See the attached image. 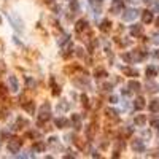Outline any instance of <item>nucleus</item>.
<instances>
[{"instance_id": "1", "label": "nucleus", "mask_w": 159, "mask_h": 159, "mask_svg": "<svg viewBox=\"0 0 159 159\" xmlns=\"http://www.w3.org/2000/svg\"><path fill=\"white\" fill-rule=\"evenodd\" d=\"M132 149L135 153H143L145 151V143L142 140H132Z\"/></svg>"}, {"instance_id": "2", "label": "nucleus", "mask_w": 159, "mask_h": 159, "mask_svg": "<svg viewBox=\"0 0 159 159\" xmlns=\"http://www.w3.org/2000/svg\"><path fill=\"white\" fill-rule=\"evenodd\" d=\"M138 16V11L137 10H126V13L123 14V19L124 21H132Z\"/></svg>"}, {"instance_id": "3", "label": "nucleus", "mask_w": 159, "mask_h": 159, "mask_svg": "<svg viewBox=\"0 0 159 159\" xmlns=\"http://www.w3.org/2000/svg\"><path fill=\"white\" fill-rule=\"evenodd\" d=\"M46 119H50V105L48 104H45L40 111V121H46Z\"/></svg>"}, {"instance_id": "4", "label": "nucleus", "mask_w": 159, "mask_h": 159, "mask_svg": "<svg viewBox=\"0 0 159 159\" xmlns=\"http://www.w3.org/2000/svg\"><path fill=\"white\" fill-rule=\"evenodd\" d=\"M142 21H143L145 24H149V22L153 21V13H151V11H148V10H146V11H143V13H142Z\"/></svg>"}, {"instance_id": "5", "label": "nucleus", "mask_w": 159, "mask_h": 159, "mask_svg": "<svg viewBox=\"0 0 159 159\" xmlns=\"http://www.w3.org/2000/svg\"><path fill=\"white\" fill-rule=\"evenodd\" d=\"M140 34H142V26L140 24H134L132 27H130V35L132 37H138Z\"/></svg>"}, {"instance_id": "6", "label": "nucleus", "mask_w": 159, "mask_h": 159, "mask_svg": "<svg viewBox=\"0 0 159 159\" xmlns=\"http://www.w3.org/2000/svg\"><path fill=\"white\" fill-rule=\"evenodd\" d=\"M21 148V142H10L8 143V149H10L11 153H18Z\"/></svg>"}, {"instance_id": "7", "label": "nucleus", "mask_w": 159, "mask_h": 159, "mask_svg": "<svg viewBox=\"0 0 159 159\" xmlns=\"http://www.w3.org/2000/svg\"><path fill=\"white\" fill-rule=\"evenodd\" d=\"M54 123H56V126L61 127V129H64L65 126H70V123H69V121L65 119V118H58V119L54 121Z\"/></svg>"}, {"instance_id": "8", "label": "nucleus", "mask_w": 159, "mask_h": 159, "mask_svg": "<svg viewBox=\"0 0 159 159\" xmlns=\"http://www.w3.org/2000/svg\"><path fill=\"white\" fill-rule=\"evenodd\" d=\"M134 107H135V110H142V108L145 107V100H143V97H138V99H135V104H134Z\"/></svg>"}, {"instance_id": "9", "label": "nucleus", "mask_w": 159, "mask_h": 159, "mask_svg": "<svg viewBox=\"0 0 159 159\" xmlns=\"http://www.w3.org/2000/svg\"><path fill=\"white\" fill-rule=\"evenodd\" d=\"M121 8H123V0H113V11L118 13L121 11Z\"/></svg>"}, {"instance_id": "10", "label": "nucleus", "mask_w": 159, "mask_h": 159, "mask_svg": "<svg viewBox=\"0 0 159 159\" xmlns=\"http://www.w3.org/2000/svg\"><path fill=\"white\" fill-rule=\"evenodd\" d=\"M149 110H151L153 113H157V111H159V100H151V104H149Z\"/></svg>"}, {"instance_id": "11", "label": "nucleus", "mask_w": 159, "mask_h": 159, "mask_svg": "<svg viewBox=\"0 0 159 159\" xmlns=\"http://www.w3.org/2000/svg\"><path fill=\"white\" fill-rule=\"evenodd\" d=\"M8 81H10V86H11V91H18V80L14 78V77H10L8 78Z\"/></svg>"}, {"instance_id": "12", "label": "nucleus", "mask_w": 159, "mask_h": 159, "mask_svg": "<svg viewBox=\"0 0 159 159\" xmlns=\"http://www.w3.org/2000/svg\"><path fill=\"white\" fill-rule=\"evenodd\" d=\"M129 89H132V91H140V83L138 81H129Z\"/></svg>"}, {"instance_id": "13", "label": "nucleus", "mask_w": 159, "mask_h": 159, "mask_svg": "<svg viewBox=\"0 0 159 159\" xmlns=\"http://www.w3.org/2000/svg\"><path fill=\"white\" fill-rule=\"evenodd\" d=\"M145 73H146V77H148V78H153V77H156V69L149 65V67L146 69V72H145Z\"/></svg>"}, {"instance_id": "14", "label": "nucleus", "mask_w": 159, "mask_h": 159, "mask_svg": "<svg viewBox=\"0 0 159 159\" xmlns=\"http://www.w3.org/2000/svg\"><path fill=\"white\" fill-rule=\"evenodd\" d=\"M146 123V118L143 116V115H138L137 118H135V124H138V126H143Z\"/></svg>"}, {"instance_id": "15", "label": "nucleus", "mask_w": 159, "mask_h": 159, "mask_svg": "<svg viewBox=\"0 0 159 159\" xmlns=\"http://www.w3.org/2000/svg\"><path fill=\"white\" fill-rule=\"evenodd\" d=\"M123 72H124L126 75H132V77H137V75H138V72L134 70V69H123Z\"/></svg>"}, {"instance_id": "16", "label": "nucleus", "mask_w": 159, "mask_h": 159, "mask_svg": "<svg viewBox=\"0 0 159 159\" xmlns=\"http://www.w3.org/2000/svg\"><path fill=\"white\" fill-rule=\"evenodd\" d=\"M69 108H70V104H65V102L59 104V107H58V110H59V111H67Z\"/></svg>"}, {"instance_id": "17", "label": "nucleus", "mask_w": 159, "mask_h": 159, "mask_svg": "<svg viewBox=\"0 0 159 159\" xmlns=\"http://www.w3.org/2000/svg\"><path fill=\"white\" fill-rule=\"evenodd\" d=\"M107 115H108L110 118H116V116H118V111L113 110V108H108V110H107Z\"/></svg>"}, {"instance_id": "18", "label": "nucleus", "mask_w": 159, "mask_h": 159, "mask_svg": "<svg viewBox=\"0 0 159 159\" xmlns=\"http://www.w3.org/2000/svg\"><path fill=\"white\" fill-rule=\"evenodd\" d=\"M70 8H72V11H77L78 8H80V5H78L77 0H72V2H70Z\"/></svg>"}, {"instance_id": "19", "label": "nucleus", "mask_w": 159, "mask_h": 159, "mask_svg": "<svg viewBox=\"0 0 159 159\" xmlns=\"http://www.w3.org/2000/svg\"><path fill=\"white\" fill-rule=\"evenodd\" d=\"M110 26H111V24H110V21H104V22L100 24V29H102V30H108V29H110Z\"/></svg>"}, {"instance_id": "20", "label": "nucleus", "mask_w": 159, "mask_h": 159, "mask_svg": "<svg viewBox=\"0 0 159 159\" xmlns=\"http://www.w3.org/2000/svg\"><path fill=\"white\" fill-rule=\"evenodd\" d=\"M96 77H97V78H102V77H107V72H105V70H102V69H99V70L96 72Z\"/></svg>"}, {"instance_id": "21", "label": "nucleus", "mask_w": 159, "mask_h": 159, "mask_svg": "<svg viewBox=\"0 0 159 159\" xmlns=\"http://www.w3.org/2000/svg\"><path fill=\"white\" fill-rule=\"evenodd\" d=\"M86 27V21H80V22H77V30H83Z\"/></svg>"}, {"instance_id": "22", "label": "nucleus", "mask_w": 159, "mask_h": 159, "mask_svg": "<svg viewBox=\"0 0 159 159\" xmlns=\"http://www.w3.org/2000/svg\"><path fill=\"white\" fill-rule=\"evenodd\" d=\"M24 108H26L27 111H29V113H34V111H35V105L32 104V102H30V104H29V105H26Z\"/></svg>"}, {"instance_id": "23", "label": "nucleus", "mask_w": 159, "mask_h": 159, "mask_svg": "<svg viewBox=\"0 0 159 159\" xmlns=\"http://www.w3.org/2000/svg\"><path fill=\"white\" fill-rule=\"evenodd\" d=\"M89 5H91V6L99 8V6H100V0H89Z\"/></svg>"}, {"instance_id": "24", "label": "nucleus", "mask_w": 159, "mask_h": 159, "mask_svg": "<svg viewBox=\"0 0 159 159\" xmlns=\"http://www.w3.org/2000/svg\"><path fill=\"white\" fill-rule=\"evenodd\" d=\"M72 119H73V123H75V124H78V127H80V116H78V115H73V118H72Z\"/></svg>"}, {"instance_id": "25", "label": "nucleus", "mask_w": 159, "mask_h": 159, "mask_svg": "<svg viewBox=\"0 0 159 159\" xmlns=\"http://www.w3.org/2000/svg\"><path fill=\"white\" fill-rule=\"evenodd\" d=\"M35 149L42 151V149H45V145H43V143H37V145H35Z\"/></svg>"}, {"instance_id": "26", "label": "nucleus", "mask_w": 159, "mask_h": 159, "mask_svg": "<svg viewBox=\"0 0 159 159\" xmlns=\"http://www.w3.org/2000/svg\"><path fill=\"white\" fill-rule=\"evenodd\" d=\"M148 88H149L148 91H151V92H154V91H157V86H156V85H148Z\"/></svg>"}, {"instance_id": "27", "label": "nucleus", "mask_w": 159, "mask_h": 159, "mask_svg": "<svg viewBox=\"0 0 159 159\" xmlns=\"http://www.w3.org/2000/svg\"><path fill=\"white\" fill-rule=\"evenodd\" d=\"M151 126H153V127H159V121H157V119H153V121H151Z\"/></svg>"}, {"instance_id": "28", "label": "nucleus", "mask_w": 159, "mask_h": 159, "mask_svg": "<svg viewBox=\"0 0 159 159\" xmlns=\"http://www.w3.org/2000/svg\"><path fill=\"white\" fill-rule=\"evenodd\" d=\"M110 100H111V102H113V104H115V102H118V97H115V96H111V97H110Z\"/></svg>"}, {"instance_id": "29", "label": "nucleus", "mask_w": 159, "mask_h": 159, "mask_svg": "<svg viewBox=\"0 0 159 159\" xmlns=\"http://www.w3.org/2000/svg\"><path fill=\"white\" fill-rule=\"evenodd\" d=\"M111 89V85H105V91H110Z\"/></svg>"}, {"instance_id": "30", "label": "nucleus", "mask_w": 159, "mask_h": 159, "mask_svg": "<svg viewBox=\"0 0 159 159\" xmlns=\"http://www.w3.org/2000/svg\"><path fill=\"white\" fill-rule=\"evenodd\" d=\"M154 56H156V58H159V51H156V53H154Z\"/></svg>"}, {"instance_id": "31", "label": "nucleus", "mask_w": 159, "mask_h": 159, "mask_svg": "<svg viewBox=\"0 0 159 159\" xmlns=\"http://www.w3.org/2000/svg\"><path fill=\"white\" fill-rule=\"evenodd\" d=\"M145 2H146V3H151V2H153V0H145Z\"/></svg>"}, {"instance_id": "32", "label": "nucleus", "mask_w": 159, "mask_h": 159, "mask_svg": "<svg viewBox=\"0 0 159 159\" xmlns=\"http://www.w3.org/2000/svg\"><path fill=\"white\" fill-rule=\"evenodd\" d=\"M156 24H157V27H159V18H157V19H156Z\"/></svg>"}, {"instance_id": "33", "label": "nucleus", "mask_w": 159, "mask_h": 159, "mask_svg": "<svg viewBox=\"0 0 159 159\" xmlns=\"http://www.w3.org/2000/svg\"><path fill=\"white\" fill-rule=\"evenodd\" d=\"M0 26H2V18H0Z\"/></svg>"}]
</instances>
